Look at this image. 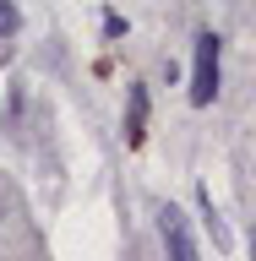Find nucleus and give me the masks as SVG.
Masks as SVG:
<instances>
[{
  "label": "nucleus",
  "instance_id": "nucleus-2",
  "mask_svg": "<svg viewBox=\"0 0 256 261\" xmlns=\"http://www.w3.org/2000/svg\"><path fill=\"white\" fill-rule=\"evenodd\" d=\"M164 245H169V261H202L191 245V223L180 207H164Z\"/></svg>",
  "mask_w": 256,
  "mask_h": 261
},
{
  "label": "nucleus",
  "instance_id": "nucleus-1",
  "mask_svg": "<svg viewBox=\"0 0 256 261\" xmlns=\"http://www.w3.org/2000/svg\"><path fill=\"white\" fill-rule=\"evenodd\" d=\"M213 98H218V38L202 33L196 38V60H191V103L207 109Z\"/></svg>",
  "mask_w": 256,
  "mask_h": 261
},
{
  "label": "nucleus",
  "instance_id": "nucleus-3",
  "mask_svg": "<svg viewBox=\"0 0 256 261\" xmlns=\"http://www.w3.org/2000/svg\"><path fill=\"white\" fill-rule=\"evenodd\" d=\"M147 142V87L131 82L126 87V147H142Z\"/></svg>",
  "mask_w": 256,
  "mask_h": 261
},
{
  "label": "nucleus",
  "instance_id": "nucleus-4",
  "mask_svg": "<svg viewBox=\"0 0 256 261\" xmlns=\"http://www.w3.org/2000/svg\"><path fill=\"white\" fill-rule=\"evenodd\" d=\"M22 28V16H16V6L11 0H0V33H16Z\"/></svg>",
  "mask_w": 256,
  "mask_h": 261
}]
</instances>
